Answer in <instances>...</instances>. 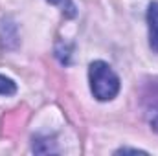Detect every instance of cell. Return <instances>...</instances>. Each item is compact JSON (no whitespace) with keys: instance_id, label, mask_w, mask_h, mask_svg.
<instances>
[{"instance_id":"obj_6","label":"cell","mask_w":158,"mask_h":156,"mask_svg":"<svg viewBox=\"0 0 158 156\" xmlns=\"http://www.w3.org/2000/svg\"><path fill=\"white\" fill-rule=\"evenodd\" d=\"M151 127H153V129L158 132V110L155 112V116L151 117Z\"/></svg>"},{"instance_id":"obj_2","label":"cell","mask_w":158,"mask_h":156,"mask_svg":"<svg viewBox=\"0 0 158 156\" xmlns=\"http://www.w3.org/2000/svg\"><path fill=\"white\" fill-rule=\"evenodd\" d=\"M147 24H149V44L153 51L158 53V2H153L147 9Z\"/></svg>"},{"instance_id":"obj_1","label":"cell","mask_w":158,"mask_h":156,"mask_svg":"<svg viewBox=\"0 0 158 156\" xmlns=\"http://www.w3.org/2000/svg\"><path fill=\"white\" fill-rule=\"evenodd\" d=\"M88 77H90L92 94L98 101H110L118 96L119 77L107 63L94 61L88 68Z\"/></svg>"},{"instance_id":"obj_5","label":"cell","mask_w":158,"mask_h":156,"mask_svg":"<svg viewBox=\"0 0 158 156\" xmlns=\"http://www.w3.org/2000/svg\"><path fill=\"white\" fill-rule=\"evenodd\" d=\"M121 153H123V154H125V153H134V154L142 153V154H145V151H140V149H125V147H123V149H119V151H118V154H121Z\"/></svg>"},{"instance_id":"obj_4","label":"cell","mask_w":158,"mask_h":156,"mask_svg":"<svg viewBox=\"0 0 158 156\" xmlns=\"http://www.w3.org/2000/svg\"><path fill=\"white\" fill-rule=\"evenodd\" d=\"M48 2H50V4H55V6H61L63 11H66L70 17L74 15V6H72L70 0H48Z\"/></svg>"},{"instance_id":"obj_3","label":"cell","mask_w":158,"mask_h":156,"mask_svg":"<svg viewBox=\"0 0 158 156\" xmlns=\"http://www.w3.org/2000/svg\"><path fill=\"white\" fill-rule=\"evenodd\" d=\"M17 92V84L13 83V79L0 76V96H11Z\"/></svg>"}]
</instances>
